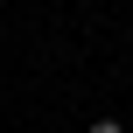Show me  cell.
<instances>
[{"label": "cell", "mask_w": 133, "mask_h": 133, "mask_svg": "<svg viewBox=\"0 0 133 133\" xmlns=\"http://www.w3.org/2000/svg\"><path fill=\"white\" fill-rule=\"evenodd\" d=\"M91 133H126V126H119V119H91Z\"/></svg>", "instance_id": "6da1fadb"}]
</instances>
